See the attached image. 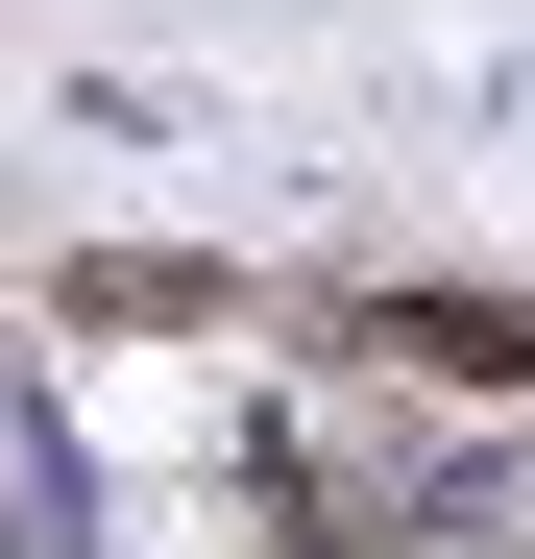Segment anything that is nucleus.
<instances>
[{"label":"nucleus","instance_id":"nucleus-1","mask_svg":"<svg viewBox=\"0 0 535 559\" xmlns=\"http://www.w3.org/2000/svg\"><path fill=\"white\" fill-rule=\"evenodd\" d=\"M366 341H390V365H438V390H511V365H535V317H511V293H390Z\"/></svg>","mask_w":535,"mask_h":559}]
</instances>
